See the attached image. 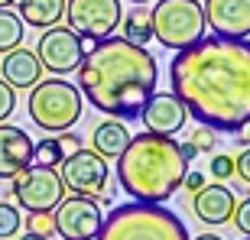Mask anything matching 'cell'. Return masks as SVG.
Masks as SVG:
<instances>
[{"mask_svg": "<svg viewBox=\"0 0 250 240\" xmlns=\"http://www.w3.org/2000/svg\"><path fill=\"white\" fill-rule=\"evenodd\" d=\"M169 81L202 127L237 133L250 123V39L202 36L176 52Z\"/></svg>", "mask_w": 250, "mask_h": 240, "instance_id": "1", "label": "cell"}, {"mask_svg": "<svg viewBox=\"0 0 250 240\" xmlns=\"http://www.w3.org/2000/svg\"><path fill=\"white\" fill-rule=\"evenodd\" d=\"M78 72V91L94 111L111 114L114 120L140 117L143 104L153 98L159 81L156 59L146 46H137L124 36H107L84 52Z\"/></svg>", "mask_w": 250, "mask_h": 240, "instance_id": "2", "label": "cell"}, {"mask_svg": "<svg viewBox=\"0 0 250 240\" xmlns=\"http://www.w3.org/2000/svg\"><path fill=\"white\" fill-rule=\"evenodd\" d=\"M188 172V162L179 149V140L163 133H137L127 149L117 156V182L121 188L143 204H163L179 192Z\"/></svg>", "mask_w": 250, "mask_h": 240, "instance_id": "3", "label": "cell"}, {"mask_svg": "<svg viewBox=\"0 0 250 240\" xmlns=\"http://www.w3.org/2000/svg\"><path fill=\"white\" fill-rule=\"evenodd\" d=\"M94 240H188V231L163 204L130 201L104 218Z\"/></svg>", "mask_w": 250, "mask_h": 240, "instance_id": "4", "label": "cell"}, {"mask_svg": "<svg viewBox=\"0 0 250 240\" xmlns=\"http://www.w3.org/2000/svg\"><path fill=\"white\" fill-rule=\"evenodd\" d=\"M26 107L39 130L62 133V130H72L82 117V91L78 84H68L65 78H46L29 88Z\"/></svg>", "mask_w": 250, "mask_h": 240, "instance_id": "5", "label": "cell"}, {"mask_svg": "<svg viewBox=\"0 0 250 240\" xmlns=\"http://www.w3.org/2000/svg\"><path fill=\"white\" fill-rule=\"evenodd\" d=\"M205 10L198 0H159L153 7V39L163 49H188L205 36Z\"/></svg>", "mask_w": 250, "mask_h": 240, "instance_id": "6", "label": "cell"}, {"mask_svg": "<svg viewBox=\"0 0 250 240\" xmlns=\"http://www.w3.org/2000/svg\"><path fill=\"white\" fill-rule=\"evenodd\" d=\"M13 198L29 214H52L59 201L65 198V185L56 166H26L10 179Z\"/></svg>", "mask_w": 250, "mask_h": 240, "instance_id": "7", "label": "cell"}, {"mask_svg": "<svg viewBox=\"0 0 250 240\" xmlns=\"http://www.w3.org/2000/svg\"><path fill=\"white\" fill-rule=\"evenodd\" d=\"M121 0H65L68 29L82 39H107L121 26Z\"/></svg>", "mask_w": 250, "mask_h": 240, "instance_id": "8", "label": "cell"}, {"mask_svg": "<svg viewBox=\"0 0 250 240\" xmlns=\"http://www.w3.org/2000/svg\"><path fill=\"white\" fill-rule=\"evenodd\" d=\"M101 208L88 195H72L52 208V224L62 240H94L101 231Z\"/></svg>", "mask_w": 250, "mask_h": 240, "instance_id": "9", "label": "cell"}, {"mask_svg": "<svg viewBox=\"0 0 250 240\" xmlns=\"http://www.w3.org/2000/svg\"><path fill=\"white\" fill-rule=\"evenodd\" d=\"M59 166H62V169H59V176H62L65 192L88 195V198L101 195L104 185H107V176H111L107 159H101L94 149H84V146L78 149V153H72V156H65Z\"/></svg>", "mask_w": 250, "mask_h": 240, "instance_id": "10", "label": "cell"}, {"mask_svg": "<svg viewBox=\"0 0 250 240\" xmlns=\"http://www.w3.org/2000/svg\"><path fill=\"white\" fill-rule=\"evenodd\" d=\"M36 56L42 62V68L56 75H65V72H75L84 59V46H82V36L72 33L68 26H49L36 42Z\"/></svg>", "mask_w": 250, "mask_h": 240, "instance_id": "11", "label": "cell"}, {"mask_svg": "<svg viewBox=\"0 0 250 240\" xmlns=\"http://www.w3.org/2000/svg\"><path fill=\"white\" fill-rule=\"evenodd\" d=\"M205 23L214 36L247 39L250 36V0H205Z\"/></svg>", "mask_w": 250, "mask_h": 240, "instance_id": "12", "label": "cell"}, {"mask_svg": "<svg viewBox=\"0 0 250 240\" xmlns=\"http://www.w3.org/2000/svg\"><path fill=\"white\" fill-rule=\"evenodd\" d=\"M186 107H182V101H179L176 94H156L153 91V98H149L146 104H143V111H140V120H143V127L149 130V133H163V137H172V133H179V130L186 127Z\"/></svg>", "mask_w": 250, "mask_h": 240, "instance_id": "13", "label": "cell"}, {"mask_svg": "<svg viewBox=\"0 0 250 240\" xmlns=\"http://www.w3.org/2000/svg\"><path fill=\"white\" fill-rule=\"evenodd\" d=\"M33 149H36V143L29 140L23 127L0 123V179L10 182L20 169L33 166Z\"/></svg>", "mask_w": 250, "mask_h": 240, "instance_id": "14", "label": "cell"}, {"mask_svg": "<svg viewBox=\"0 0 250 240\" xmlns=\"http://www.w3.org/2000/svg\"><path fill=\"white\" fill-rule=\"evenodd\" d=\"M234 204H237V198H234V192L228 188V185L214 182V185H202L198 192H195V214H198V221L202 224H228L234 214Z\"/></svg>", "mask_w": 250, "mask_h": 240, "instance_id": "15", "label": "cell"}, {"mask_svg": "<svg viewBox=\"0 0 250 240\" xmlns=\"http://www.w3.org/2000/svg\"><path fill=\"white\" fill-rule=\"evenodd\" d=\"M0 72H3V81L10 88H33L36 81H42V62L33 49H10L0 59Z\"/></svg>", "mask_w": 250, "mask_h": 240, "instance_id": "16", "label": "cell"}, {"mask_svg": "<svg viewBox=\"0 0 250 240\" xmlns=\"http://www.w3.org/2000/svg\"><path fill=\"white\" fill-rule=\"evenodd\" d=\"M127 143H130V130L114 117L101 120V123L94 127V133H91V149L101 159H117L124 149H127Z\"/></svg>", "mask_w": 250, "mask_h": 240, "instance_id": "17", "label": "cell"}, {"mask_svg": "<svg viewBox=\"0 0 250 240\" xmlns=\"http://www.w3.org/2000/svg\"><path fill=\"white\" fill-rule=\"evenodd\" d=\"M17 13L26 26L49 29L62 23L65 17V0H17Z\"/></svg>", "mask_w": 250, "mask_h": 240, "instance_id": "18", "label": "cell"}, {"mask_svg": "<svg viewBox=\"0 0 250 240\" xmlns=\"http://www.w3.org/2000/svg\"><path fill=\"white\" fill-rule=\"evenodd\" d=\"M121 26H124V39L137 42V46H146L153 39V10H143V7L127 10V17H121Z\"/></svg>", "mask_w": 250, "mask_h": 240, "instance_id": "19", "label": "cell"}, {"mask_svg": "<svg viewBox=\"0 0 250 240\" xmlns=\"http://www.w3.org/2000/svg\"><path fill=\"white\" fill-rule=\"evenodd\" d=\"M23 36H26V23L20 20V13L10 7H0V52L23 46Z\"/></svg>", "mask_w": 250, "mask_h": 240, "instance_id": "20", "label": "cell"}, {"mask_svg": "<svg viewBox=\"0 0 250 240\" xmlns=\"http://www.w3.org/2000/svg\"><path fill=\"white\" fill-rule=\"evenodd\" d=\"M20 227H23V214H20V208L10 204V201H0V240L17 237Z\"/></svg>", "mask_w": 250, "mask_h": 240, "instance_id": "21", "label": "cell"}, {"mask_svg": "<svg viewBox=\"0 0 250 240\" xmlns=\"http://www.w3.org/2000/svg\"><path fill=\"white\" fill-rule=\"evenodd\" d=\"M62 146H59L56 140H42V143H36V149H33V162L36 166H59L62 162Z\"/></svg>", "mask_w": 250, "mask_h": 240, "instance_id": "22", "label": "cell"}, {"mask_svg": "<svg viewBox=\"0 0 250 240\" xmlns=\"http://www.w3.org/2000/svg\"><path fill=\"white\" fill-rule=\"evenodd\" d=\"M13 111H17V88H10V84L0 78V123H7Z\"/></svg>", "mask_w": 250, "mask_h": 240, "instance_id": "23", "label": "cell"}, {"mask_svg": "<svg viewBox=\"0 0 250 240\" xmlns=\"http://www.w3.org/2000/svg\"><path fill=\"white\" fill-rule=\"evenodd\" d=\"M208 169H211V176L218 179V182H224V179H231V176H234V159H231V156H224V153H218V156H211Z\"/></svg>", "mask_w": 250, "mask_h": 240, "instance_id": "24", "label": "cell"}, {"mask_svg": "<svg viewBox=\"0 0 250 240\" xmlns=\"http://www.w3.org/2000/svg\"><path fill=\"white\" fill-rule=\"evenodd\" d=\"M192 146L198 149V153H211L214 146H218V133H214L211 127H198L192 137Z\"/></svg>", "mask_w": 250, "mask_h": 240, "instance_id": "25", "label": "cell"}, {"mask_svg": "<svg viewBox=\"0 0 250 240\" xmlns=\"http://www.w3.org/2000/svg\"><path fill=\"white\" fill-rule=\"evenodd\" d=\"M26 227L33 234H42V237H52L56 234V224H52V214H29Z\"/></svg>", "mask_w": 250, "mask_h": 240, "instance_id": "26", "label": "cell"}, {"mask_svg": "<svg viewBox=\"0 0 250 240\" xmlns=\"http://www.w3.org/2000/svg\"><path fill=\"white\" fill-rule=\"evenodd\" d=\"M231 221L237 224V231H241L244 237H250V198H244V201H237V204H234Z\"/></svg>", "mask_w": 250, "mask_h": 240, "instance_id": "27", "label": "cell"}, {"mask_svg": "<svg viewBox=\"0 0 250 240\" xmlns=\"http://www.w3.org/2000/svg\"><path fill=\"white\" fill-rule=\"evenodd\" d=\"M56 143L62 146V156H72V153H78V149L84 146V140L78 137V133H68V130H62V133H59Z\"/></svg>", "mask_w": 250, "mask_h": 240, "instance_id": "28", "label": "cell"}, {"mask_svg": "<svg viewBox=\"0 0 250 240\" xmlns=\"http://www.w3.org/2000/svg\"><path fill=\"white\" fill-rule=\"evenodd\" d=\"M234 176L244 179V182L250 185V146H244V149H241V156L234 159Z\"/></svg>", "mask_w": 250, "mask_h": 240, "instance_id": "29", "label": "cell"}, {"mask_svg": "<svg viewBox=\"0 0 250 240\" xmlns=\"http://www.w3.org/2000/svg\"><path fill=\"white\" fill-rule=\"evenodd\" d=\"M182 185H186V192H198V188L205 185V179H202V172H186Z\"/></svg>", "mask_w": 250, "mask_h": 240, "instance_id": "30", "label": "cell"}, {"mask_svg": "<svg viewBox=\"0 0 250 240\" xmlns=\"http://www.w3.org/2000/svg\"><path fill=\"white\" fill-rule=\"evenodd\" d=\"M179 149H182V156H186V162H192V159L198 156V149H195L192 143H179Z\"/></svg>", "mask_w": 250, "mask_h": 240, "instance_id": "31", "label": "cell"}, {"mask_svg": "<svg viewBox=\"0 0 250 240\" xmlns=\"http://www.w3.org/2000/svg\"><path fill=\"white\" fill-rule=\"evenodd\" d=\"M237 133H241V146H250V123L244 130H237Z\"/></svg>", "mask_w": 250, "mask_h": 240, "instance_id": "32", "label": "cell"}, {"mask_svg": "<svg viewBox=\"0 0 250 240\" xmlns=\"http://www.w3.org/2000/svg\"><path fill=\"white\" fill-rule=\"evenodd\" d=\"M20 240H49V237H42V234H33V231H26Z\"/></svg>", "mask_w": 250, "mask_h": 240, "instance_id": "33", "label": "cell"}, {"mask_svg": "<svg viewBox=\"0 0 250 240\" xmlns=\"http://www.w3.org/2000/svg\"><path fill=\"white\" fill-rule=\"evenodd\" d=\"M195 240H221V237H218V234H198Z\"/></svg>", "mask_w": 250, "mask_h": 240, "instance_id": "34", "label": "cell"}, {"mask_svg": "<svg viewBox=\"0 0 250 240\" xmlns=\"http://www.w3.org/2000/svg\"><path fill=\"white\" fill-rule=\"evenodd\" d=\"M13 3H17V0H0V7H13Z\"/></svg>", "mask_w": 250, "mask_h": 240, "instance_id": "35", "label": "cell"}, {"mask_svg": "<svg viewBox=\"0 0 250 240\" xmlns=\"http://www.w3.org/2000/svg\"><path fill=\"white\" fill-rule=\"evenodd\" d=\"M130 3H133V7H143V3H149V0H130Z\"/></svg>", "mask_w": 250, "mask_h": 240, "instance_id": "36", "label": "cell"}, {"mask_svg": "<svg viewBox=\"0 0 250 240\" xmlns=\"http://www.w3.org/2000/svg\"><path fill=\"white\" fill-rule=\"evenodd\" d=\"M244 240H250V237H244Z\"/></svg>", "mask_w": 250, "mask_h": 240, "instance_id": "37", "label": "cell"}]
</instances>
